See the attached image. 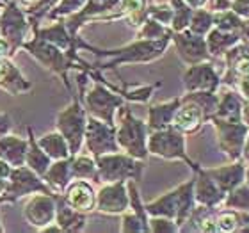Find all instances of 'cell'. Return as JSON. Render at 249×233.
I'll return each instance as SVG.
<instances>
[{"label":"cell","instance_id":"6da1fadb","mask_svg":"<svg viewBox=\"0 0 249 233\" xmlns=\"http://www.w3.org/2000/svg\"><path fill=\"white\" fill-rule=\"evenodd\" d=\"M11 183L0 196V203H15L21 196H25L29 192H43V194H53L50 187L37 178V175L32 171L31 167L18 166L11 169L9 175Z\"/></svg>","mask_w":249,"mask_h":233},{"label":"cell","instance_id":"7a4b0ae2","mask_svg":"<svg viewBox=\"0 0 249 233\" xmlns=\"http://www.w3.org/2000/svg\"><path fill=\"white\" fill-rule=\"evenodd\" d=\"M57 126L62 137L66 139L70 153L75 155L80 143H82L84 128H86V116H84V110L80 109V105L77 102L57 116Z\"/></svg>","mask_w":249,"mask_h":233},{"label":"cell","instance_id":"3957f363","mask_svg":"<svg viewBox=\"0 0 249 233\" xmlns=\"http://www.w3.org/2000/svg\"><path fill=\"white\" fill-rule=\"evenodd\" d=\"M27 29H29L27 16L21 13L20 7H18L15 2H9V4L5 5L4 15L0 16V32H2L5 39L9 41L11 54L15 52L20 45H23Z\"/></svg>","mask_w":249,"mask_h":233},{"label":"cell","instance_id":"277c9868","mask_svg":"<svg viewBox=\"0 0 249 233\" xmlns=\"http://www.w3.org/2000/svg\"><path fill=\"white\" fill-rule=\"evenodd\" d=\"M25 217L37 228H47V224L55 221V194L34 196L25 207Z\"/></svg>","mask_w":249,"mask_h":233},{"label":"cell","instance_id":"5b68a950","mask_svg":"<svg viewBox=\"0 0 249 233\" xmlns=\"http://www.w3.org/2000/svg\"><path fill=\"white\" fill-rule=\"evenodd\" d=\"M55 221L62 232H77L86 224V217L68 205L66 196L55 194Z\"/></svg>","mask_w":249,"mask_h":233},{"label":"cell","instance_id":"8992f818","mask_svg":"<svg viewBox=\"0 0 249 233\" xmlns=\"http://www.w3.org/2000/svg\"><path fill=\"white\" fill-rule=\"evenodd\" d=\"M29 143L23 139H18L15 135H5L0 139V159L11 164L13 167L23 166Z\"/></svg>","mask_w":249,"mask_h":233},{"label":"cell","instance_id":"52a82bcc","mask_svg":"<svg viewBox=\"0 0 249 233\" xmlns=\"http://www.w3.org/2000/svg\"><path fill=\"white\" fill-rule=\"evenodd\" d=\"M66 201L71 208L77 212H89L94 207V194L93 189L86 183V181H73L68 187Z\"/></svg>","mask_w":249,"mask_h":233},{"label":"cell","instance_id":"ba28073f","mask_svg":"<svg viewBox=\"0 0 249 233\" xmlns=\"http://www.w3.org/2000/svg\"><path fill=\"white\" fill-rule=\"evenodd\" d=\"M43 176H45V181L52 187V191L61 192L71 180V157L61 159L55 164H50V167Z\"/></svg>","mask_w":249,"mask_h":233},{"label":"cell","instance_id":"9c48e42d","mask_svg":"<svg viewBox=\"0 0 249 233\" xmlns=\"http://www.w3.org/2000/svg\"><path fill=\"white\" fill-rule=\"evenodd\" d=\"M25 164L31 167L37 176H43L52 164V159L41 150V146L36 143V137L32 134V128H29V148H27Z\"/></svg>","mask_w":249,"mask_h":233},{"label":"cell","instance_id":"30bf717a","mask_svg":"<svg viewBox=\"0 0 249 233\" xmlns=\"http://www.w3.org/2000/svg\"><path fill=\"white\" fill-rule=\"evenodd\" d=\"M126 207V196L123 194V185L105 187L100 192L98 197V210L102 212H121Z\"/></svg>","mask_w":249,"mask_h":233},{"label":"cell","instance_id":"8fae6325","mask_svg":"<svg viewBox=\"0 0 249 233\" xmlns=\"http://www.w3.org/2000/svg\"><path fill=\"white\" fill-rule=\"evenodd\" d=\"M37 144L41 146V150L45 151L50 159H55V161L71 157L66 139L62 137V134H57V132H50V134L43 135Z\"/></svg>","mask_w":249,"mask_h":233},{"label":"cell","instance_id":"7c38bea8","mask_svg":"<svg viewBox=\"0 0 249 233\" xmlns=\"http://www.w3.org/2000/svg\"><path fill=\"white\" fill-rule=\"evenodd\" d=\"M167 150H171L169 151V157L183 155L180 135L173 134V132L153 135V139H151V151H153V153H159V155L167 157Z\"/></svg>","mask_w":249,"mask_h":233},{"label":"cell","instance_id":"4fadbf2b","mask_svg":"<svg viewBox=\"0 0 249 233\" xmlns=\"http://www.w3.org/2000/svg\"><path fill=\"white\" fill-rule=\"evenodd\" d=\"M89 132H88V144L89 148L93 150L94 155H100V153H104L107 148H110L112 144V137H109V132L104 128V125H100L98 121H94L91 119L89 121Z\"/></svg>","mask_w":249,"mask_h":233},{"label":"cell","instance_id":"5bb4252c","mask_svg":"<svg viewBox=\"0 0 249 233\" xmlns=\"http://www.w3.org/2000/svg\"><path fill=\"white\" fill-rule=\"evenodd\" d=\"M197 123H199V109L196 107H185V109L178 110L175 116V125L182 130L196 128Z\"/></svg>","mask_w":249,"mask_h":233},{"label":"cell","instance_id":"9a60e30c","mask_svg":"<svg viewBox=\"0 0 249 233\" xmlns=\"http://www.w3.org/2000/svg\"><path fill=\"white\" fill-rule=\"evenodd\" d=\"M94 175V164L88 157H78L71 161V176L75 178H88Z\"/></svg>","mask_w":249,"mask_h":233},{"label":"cell","instance_id":"2e32d148","mask_svg":"<svg viewBox=\"0 0 249 233\" xmlns=\"http://www.w3.org/2000/svg\"><path fill=\"white\" fill-rule=\"evenodd\" d=\"M82 2H86V0H61V4H59L57 7H52V9H50L48 16H50V18H59L61 15L73 13V11H77L78 7L82 5Z\"/></svg>","mask_w":249,"mask_h":233},{"label":"cell","instance_id":"e0dca14e","mask_svg":"<svg viewBox=\"0 0 249 233\" xmlns=\"http://www.w3.org/2000/svg\"><path fill=\"white\" fill-rule=\"evenodd\" d=\"M171 112L173 110L169 105H166V107H153V110H151V123L155 126H162L167 119L171 118Z\"/></svg>","mask_w":249,"mask_h":233},{"label":"cell","instance_id":"ac0fdd59","mask_svg":"<svg viewBox=\"0 0 249 233\" xmlns=\"http://www.w3.org/2000/svg\"><path fill=\"white\" fill-rule=\"evenodd\" d=\"M121 7L124 11H141L144 7V0H123Z\"/></svg>","mask_w":249,"mask_h":233},{"label":"cell","instance_id":"d6986e66","mask_svg":"<svg viewBox=\"0 0 249 233\" xmlns=\"http://www.w3.org/2000/svg\"><path fill=\"white\" fill-rule=\"evenodd\" d=\"M9 128H11V118L7 114H0V135L7 134Z\"/></svg>","mask_w":249,"mask_h":233},{"label":"cell","instance_id":"ffe728a7","mask_svg":"<svg viewBox=\"0 0 249 233\" xmlns=\"http://www.w3.org/2000/svg\"><path fill=\"white\" fill-rule=\"evenodd\" d=\"M7 55H11L9 41L5 37H0V57H7Z\"/></svg>","mask_w":249,"mask_h":233},{"label":"cell","instance_id":"44dd1931","mask_svg":"<svg viewBox=\"0 0 249 233\" xmlns=\"http://www.w3.org/2000/svg\"><path fill=\"white\" fill-rule=\"evenodd\" d=\"M11 169H13V166L0 159V178H9Z\"/></svg>","mask_w":249,"mask_h":233},{"label":"cell","instance_id":"7402d4cb","mask_svg":"<svg viewBox=\"0 0 249 233\" xmlns=\"http://www.w3.org/2000/svg\"><path fill=\"white\" fill-rule=\"evenodd\" d=\"M219 228L221 230H231L233 228V217L231 215H224L221 219V223H219Z\"/></svg>","mask_w":249,"mask_h":233},{"label":"cell","instance_id":"603a6c76","mask_svg":"<svg viewBox=\"0 0 249 233\" xmlns=\"http://www.w3.org/2000/svg\"><path fill=\"white\" fill-rule=\"evenodd\" d=\"M7 185H9V183L5 181V178H0V196L4 194V191L7 189Z\"/></svg>","mask_w":249,"mask_h":233},{"label":"cell","instance_id":"cb8c5ba5","mask_svg":"<svg viewBox=\"0 0 249 233\" xmlns=\"http://www.w3.org/2000/svg\"><path fill=\"white\" fill-rule=\"evenodd\" d=\"M20 2L23 5H27V7H31V5H34L36 2H39V0H20Z\"/></svg>","mask_w":249,"mask_h":233},{"label":"cell","instance_id":"d4e9b609","mask_svg":"<svg viewBox=\"0 0 249 233\" xmlns=\"http://www.w3.org/2000/svg\"><path fill=\"white\" fill-rule=\"evenodd\" d=\"M189 2H191L192 5H201L203 2H205V0H189Z\"/></svg>","mask_w":249,"mask_h":233},{"label":"cell","instance_id":"484cf974","mask_svg":"<svg viewBox=\"0 0 249 233\" xmlns=\"http://www.w3.org/2000/svg\"><path fill=\"white\" fill-rule=\"evenodd\" d=\"M7 4H9V0H0V7H5Z\"/></svg>","mask_w":249,"mask_h":233},{"label":"cell","instance_id":"4316f807","mask_svg":"<svg viewBox=\"0 0 249 233\" xmlns=\"http://www.w3.org/2000/svg\"><path fill=\"white\" fill-rule=\"evenodd\" d=\"M0 232H4V228H2V224H0Z\"/></svg>","mask_w":249,"mask_h":233}]
</instances>
